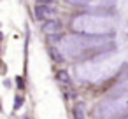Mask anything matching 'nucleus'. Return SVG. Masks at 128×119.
Returning <instances> with one entry per match:
<instances>
[{
  "instance_id": "1",
  "label": "nucleus",
  "mask_w": 128,
  "mask_h": 119,
  "mask_svg": "<svg viewBox=\"0 0 128 119\" xmlns=\"http://www.w3.org/2000/svg\"><path fill=\"white\" fill-rule=\"evenodd\" d=\"M60 53L72 60H86L90 56L107 54L114 49V42L109 37H90V35H68L60 42Z\"/></svg>"
},
{
  "instance_id": "2",
  "label": "nucleus",
  "mask_w": 128,
  "mask_h": 119,
  "mask_svg": "<svg viewBox=\"0 0 128 119\" xmlns=\"http://www.w3.org/2000/svg\"><path fill=\"white\" fill-rule=\"evenodd\" d=\"M118 67H119L118 58H114L112 54H100L98 58H95L91 61H84V63L77 65L76 74L82 81L100 82V81H105L110 75H114Z\"/></svg>"
},
{
  "instance_id": "3",
  "label": "nucleus",
  "mask_w": 128,
  "mask_h": 119,
  "mask_svg": "<svg viewBox=\"0 0 128 119\" xmlns=\"http://www.w3.org/2000/svg\"><path fill=\"white\" fill-rule=\"evenodd\" d=\"M114 19L105 14H81L72 21L74 32L90 37H110L114 33Z\"/></svg>"
},
{
  "instance_id": "4",
  "label": "nucleus",
  "mask_w": 128,
  "mask_h": 119,
  "mask_svg": "<svg viewBox=\"0 0 128 119\" xmlns=\"http://www.w3.org/2000/svg\"><path fill=\"white\" fill-rule=\"evenodd\" d=\"M96 114L100 119H119L128 116V95H121L102 102L98 105Z\"/></svg>"
},
{
  "instance_id": "5",
  "label": "nucleus",
  "mask_w": 128,
  "mask_h": 119,
  "mask_svg": "<svg viewBox=\"0 0 128 119\" xmlns=\"http://www.w3.org/2000/svg\"><path fill=\"white\" fill-rule=\"evenodd\" d=\"M54 14H56V9L51 7L49 4H39L35 7V16L40 21H49V19H53Z\"/></svg>"
},
{
  "instance_id": "6",
  "label": "nucleus",
  "mask_w": 128,
  "mask_h": 119,
  "mask_svg": "<svg viewBox=\"0 0 128 119\" xmlns=\"http://www.w3.org/2000/svg\"><path fill=\"white\" fill-rule=\"evenodd\" d=\"M90 11H98V12H109L114 7V0H91L90 4H86Z\"/></svg>"
},
{
  "instance_id": "7",
  "label": "nucleus",
  "mask_w": 128,
  "mask_h": 119,
  "mask_svg": "<svg viewBox=\"0 0 128 119\" xmlns=\"http://www.w3.org/2000/svg\"><path fill=\"white\" fill-rule=\"evenodd\" d=\"M42 30H44L48 35H56V33H60V32H62V23H60V21H56V19H49V21H46V23H44Z\"/></svg>"
},
{
  "instance_id": "8",
  "label": "nucleus",
  "mask_w": 128,
  "mask_h": 119,
  "mask_svg": "<svg viewBox=\"0 0 128 119\" xmlns=\"http://www.w3.org/2000/svg\"><path fill=\"white\" fill-rule=\"evenodd\" d=\"M74 119H86V114H84V103L74 105Z\"/></svg>"
},
{
  "instance_id": "9",
  "label": "nucleus",
  "mask_w": 128,
  "mask_h": 119,
  "mask_svg": "<svg viewBox=\"0 0 128 119\" xmlns=\"http://www.w3.org/2000/svg\"><path fill=\"white\" fill-rule=\"evenodd\" d=\"M58 81H60V82H65V84H68V82H70V79H68V74H67V72H63V70H60V72H58Z\"/></svg>"
},
{
  "instance_id": "10",
  "label": "nucleus",
  "mask_w": 128,
  "mask_h": 119,
  "mask_svg": "<svg viewBox=\"0 0 128 119\" xmlns=\"http://www.w3.org/2000/svg\"><path fill=\"white\" fill-rule=\"evenodd\" d=\"M49 53H51V56L56 60V61H62L63 58H62V54H60V49H56V47H51L49 49Z\"/></svg>"
},
{
  "instance_id": "11",
  "label": "nucleus",
  "mask_w": 128,
  "mask_h": 119,
  "mask_svg": "<svg viewBox=\"0 0 128 119\" xmlns=\"http://www.w3.org/2000/svg\"><path fill=\"white\" fill-rule=\"evenodd\" d=\"M67 2L76 4V5H86V4H90V2H91V0H67Z\"/></svg>"
},
{
  "instance_id": "12",
  "label": "nucleus",
  "mask_w": 128,
  "mask_h": 119,
  "mask_svg": "<svg viewBox=\"0 0 128 119\" xmlns=\"http://www.w3.org/2000/svg\"><path fill=\"white\" fill-rule=\"evenodd\" d=\"M21 105H23V98H21V96H16V100H14V109L18 110V109H21Z\"/></svg>"
},
{
  "instance_id": "13",
  "label": "nucleus",
  "mask_w": 128,
  "mask_h": 119,
  "mask_svg": "<svg viewBox=\"0 0 128 119\" xmlns=\"http://www.w3.org/2000/svg\"><path fill=\"white\" fill-rule=\"evenodd\" d=\"M18 86H20V88H23V86H25V82H23V79H21V77H18Z\"/></svg>"
},
{
  "instance_id": "14",
  "label": "nucleus",
  "mask_w": 128,
  "mask_h": 119,
  "mask_svg": "<svg viewBox=\"0 0 128 119\" xmlns=\"http://www.w3.org/2000/svg\"><path fill=\"white\" fill-rule=\"evenodd\" d=\"M37 2H39V4H49L51 0H37Z\"/></svg>"
},
{
  "instance_id": "15",
  "label": "nucleus",
  "mask_w": 128,
  "mask_h": 119,
  "mask_svg": "<svg viewBox=\"0 0 128 119\" xmlns=\"http://www.w3.org/2000/svg\"><path fill=\"white\" fill-rule=\"evenodd\" d=\"M0 37H2V35H0Z\"/></svg>"
}]
</instances>
